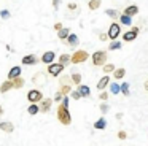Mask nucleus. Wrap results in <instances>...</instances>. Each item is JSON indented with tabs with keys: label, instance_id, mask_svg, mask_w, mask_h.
<instances>
[{
	"label": "nucleus",
	"instance_id": "393cba45",
	"mask_svg": "<svg viewBox=\"0 0 148 146\" xmlns=\"http://www.w3.org/2000/svg\"><path fill=\"white\" fill-rule=\"evenodd\" d=\"M119 92H123V94L127 97V95H129V84H127V83H123V84H119Z\"/></svg>",
	"mask_w": 148,
	"mask_h": 146
},
{
	"label": "nucleus",
	"instance_id": "c85d7f7f",
	"mask_svg": "<svg viewBox=\"0 0 148 146\" xmlns=\"http://www.w3.org/2000/svg\"><path fill=\"white\" fill-rule=\"evenodd\" d=\"M100 5V0H89V8L91 10H97Z\"/></svg>",
	"mask_w": 148,
	"mask_h": 146
},
{
	"label": "nucleus",
	"instance_id": "2eb2a0df",
	"mask_svg": "<svg viewBox=\"0 0 148 146\" xmlns=\"http://www.w3.org/2000/svg\"><path fill=\"white\" fill-rule=\"evenodd\" d=\"M10 89H13V83H11L10 79H7V81H3L0 84V94H5V92H8Z\"/></svg>",
	"mask_w": 148,
	"mask_h": 146
},
{
	"label": "nucleus",
	"instance_id": "473e14b6",
	"mask_svg": "<svg viewBox=\"0 0 148 146\" xmlns=\"http://www.w3.org/2000/svg\"><path fill=\"white\" fill-rule=\"evenodd\" d=\"M121 48V43L119 41H113L112 44H110V49H119Z\"/></svg>",
	"mask_w": 148,
	"mask_h": 146
},
{
	"label": "nucleus",
	"instance_id": "37998d69",
	"mask_svg": "<svg viewBox=\"0 0 148 146\" xmlns=\"http://www.w3.org/2000/svg\"><path fill=\"white\" fill-rule=\"evenodd\" d=\"M3 114V108H2V105H0V116Z\"/></svg>",
	"mask_w": 148,
	"mask_h": 146
},
{
	"label": "nucleus",
	"instance_id": "1a4fd4ad",
	"mask_svg": "<svg viewBox=\"0 0 148 146\" xmlns=\"http://www.w3.org/2000/svg\"><path fill=\"white\" fill-rule=\"evenodd\" d=\"M119 35V25L118 24H112L108 29V38H112V40H116Z\"/></svg>",
	"mask_w": 148,
	"mask_h": 146
},
{
	"label": "nucleus",
	"instance_id": "cd10ccee",
	"mask_svg": "<svg viewBox=\"0 0 148 146\" xmlns=\"http://www.w3.org/2000/svg\"><path fill=\"white\" fill-rule=\"evenodd\" d=\"M59 83H61V84H72V79H70V76L64 75V76H61V79H59Z\"/></svg>",
	"mask_w": 148,
	"mask_h": 146
},
{
	"label": "nucleus",
	"instance_id": "c9c22d12",
	"mask_svg": "<svg viewBox=\"0 0 148 146\" xmlns=\"http://www.w3.org/2000/svg\"><path fill=\"white\" fill-rule=\"evenodd\" d=\"M108 110H110V106H108V105H107V103H102V105H100V111H102L103 114H105V113H107V111H108Z\"/></svg>",
	"mask_w": 148,
	"mask_h": 146
},
{
	"label": "nucleus",
	"instance_id": "79ce46f5",
	"mask_svg": "<svg viewBox=\"0 0 148 146\" xmlns=\"http://www.w3.org/2000/svg\"><path fill=\"white\" fill-rule=\"evenodd\" d=\"M53 5H54V8H58V6H59V0H53Z\"/></svg>",
	"mask_w": 148,
	"mask_h": 146
},
{
	"label": "nucleus",
	"instance_id": "4468645a",
	"mask_svg": "<svg viewBox=\"0 0 148 146\" xmlns=\"http://www.w3.org/2000/svg\"><path fill=\"white\" fill-rule=\"evenodd\" d=\"M108 84H110V76L105 75V76H102V78L99 79V83H97V89H99V91H103Z\"/></svg>",
	"mask_w": 148,
	"mask_h": 146
},
{
	"label": "nucleus",
	"instance_id": "f704fd0d",
	"mask_svg": "<svg viewBox=\"0 0 148 146\" xmlns=\"http://www.w3.org/2000/svg\"><path fill=\"white\" fill-rule=\"evenodd\" d=\"M0 16L3 19H8L10 18V11H8V10H3V11H0Z\"/></svg>",
	"mask_w": 148,
	"mask_h": 146
},
{
	"label": "nucleus",
	"instance_id": "dca6fc26",
	"mask_svg": "<svg viewBox=\"0 0 148 146\" xmlns=\"http://www.w3.org/2000/svg\"><path fill=\"white\" fill-rule=\"evenodd\" d=\"M11 83H13V89H21V87H24V84H26V81H24L23 76H18V78L11 79Z\"/></svg>",
	"mask_w": 148,
	"mask_h": 146
},
{
	"label": "nucleus",
	"instance_id": "c756f323",
	"mask_svg": "<svg viewBox=\"0 0 148 146\" xmlns=\"http://www.w3.org/2000/svg\"><path fill=\"white\" fill-rule=\"evenodd\" d=\"M113 70H115L113 63H105V65H103V72L105 73H110V72H113Z\"/></svg>",
	"mask_w": 148,
	"mask_h": 146
},
{
	"label": "nucleus",
	"instance_id": "0eeeda50",
	"mask_svg": "<svg viewBox=\"0 0 148 146\" xmlns=\"http://www.w3.org/2000/svg\"><path fill=\"white\" fill-rule=\"evenodd\" d=\"M51 105H53V98H43L38 103V108H40L42 113H48V111L51 110Z\"/></svg>",
	"mask_w": 148,
	"mask_h": 146
},
{
	"label": "nucleus",
	"instance_id": "6ab92c4d",
	"mask_svg": "<svg viewBox=\"0 0 148 146\" xmlns=\"http://www.w3.org/2000/svg\"><path fill=\"white\" fill-rule=\"evenodd\" d=\"M135 37H137V29H134V30H131V32H126L123 38H124V41H132Z\"/></svg>",
	"mask_w": 148,
	"mask_h": 146
},
{
	"label": "nucleus",
	"instance_id": "423d86ee",
	"mask_svg": "<svg viewBox=\"0 0 148 146\" xmlns=\"http://www.w3.org/2000/svg\"><path fill=\"white\" fill-rule=\"evenodd\" d=\"M54 60H56V53L54 51H46V53H43V56L40 57V62L46 63V65L54 63Z\"/></svg>",
	"mask_w": 148,
	"mask_h": 146
},
{
	"label": "nucleus",
	"instance_id": "bb28decb",
	"mask_svg": "<svg viewBox=\"0 0 148 146\" xmlns=\"http://www.w3.org/2000/svg\"><path fill=\"white\" fill-rule=\"evenodd\" d=\"M110 92H112V94H119V84H116V83H112V84H110Z\"/></svg>",
	"mask_w": 148,
	"mask_h": 146
},
{
	"label": "nucleus",
	"instance_id": "412c9836",
	"mask_svg": "<svg viewBox=\"0 0 148 146\" xmlns=\"http://www.w3.org/2000/svg\"><path fill=\"white\" fill-rule=\"evenodd\" d=\"M27 113L29 114H37V113H40V108H38V103H30L29 105V108H27Z\"/></svg>",
	"mask_w": 148,
	"mask_h": 146
},
{
	"label": "nucleus",
	"instance_id": "7c9ffc66",
	"mask_svg": "<svg viewBox=\"0 0 148 146\" xmlns=\"http://www.w3.org/2000/svg\"><path fill=\"white\" fill-rule=\"evenodd\" d=\"M121 22H123V24H126V25H129V24H131V16H126V14H123L121 16Z\"/></svg>",
	"mask_w": 148,
	"mask_h": 146
},
{
	"label": "nucleus",
	"instance_id": "f8f14e48",
	"mask_svg": "<svg viewBox=\"0 0 148 146\" xmlns=\"http://www.w3.org/2000/svg\"><path fill=\"white\" fill-rule=\"evenodd\" d=\"M0 130H3V132H7V133H13L14 126L10 121H5V122H0Z\"/></svg>",
	"mask_w": 148,
	"mask_h": 146
},
{
	"label": "nucleus",
	"instance_id": "4c0bfd02",
	"mask_svg": "<svg viewBox=\"0 0 148 146\" xmlns=\"http://www.w3.org/2000/svg\"><path fill=\"white\" fill-rule=\"evenodd\" d=\"M126 136H127V135H126L124 130H119V132H118V138L119 140H126Z\"/></svg>",
	"mask_w": 148,
	"mask_h": 146
},
{
	"label": "nucleus",
	"instance_id": "f3484780",
	"mask_svg": "<svg viewBox=\"0 0 148 146\" xmlns=\"http://www.w3.org/2000/svg\"><path fill=\"white\" fill-rule=\"evenodd\" d=\"M107 127V121H105V117H99V119L94 122V129H97V130H103Z\"/></svg>",
	"mask_w": 148,
	"mask_h": 146
},
{
	"label": "nucleus",
	"instance_id": "4be33fe9",
	"mask_svg": "<svg viewBox=\"0 0 148 146\" xmlns=\"http://www.w3.org/2000/svg\"><path fill=\"white\" fill-rule=\"evenodd\" d=\"M59 63H62V65H69L70 63V56L69 54H61V57H59Z\"/></svg>",
	"mask_w": 148,
	"mask_h": 146
},
{
	"label": "nucleus",
	"instance_id": "f03ea898",
	"mask_svg": "<svg viewBox=\"0 0 148 146\" xmlns=\"http://www.w3.org/2000/svg\"><path fill=\"white\" fill-rule=\"evenodd\" d=\"M107 62V53L105 51H96L92 54V63L96 67H100V65H105Z\"/></svg>",
	"mask_w": 148,
	"mask_h": 146
},
{
	"label": "nucleus",
	"instance_id": "58836bf2",
	"mask_svg": "<svg viewBox=\"0 0 148 146\" xmlns=\"http://www.w3.org/2000/svg\"><path fill=\"white\" fill-rule=\"evenodd\" d=\"M99 98H100V100H102V102H105L107 98H108V94H107V92H100Z\"/></svg>",
	"mask_w": 148,
	"mask_h": 146
},
{
	"label": "nucleus",
	"instance_id": "2f4dec72",
	"mask_svg": "<svg viewBox=\"0 0 148 146\" xmlns=\"http://www.w3.org/2000/svg\"><path fill=\"white\" fill-rule=\"evenodd\" d=\"M70 97H72V98H75V100H80L81 95L78 94V91H72V92H70Z\"/></svg>",
	"mask_w": 148,
	"mask_h": 146
},
{
	"label": "nucleus",
	"instance_id": "b1692460",
	"mask_svg": "<svg viewBox=\"0 0 148 146\" xmlns=\"http://www.w3.org/2000/svg\"><path fill=\"white\" fill-rule=\"evenodd\" d=\"M126 70L124 68H118V70H113V76H115L116 79H121L123 76H124Z\"/></svg>",
	"mask_w": 148,
	"mask_h": 146
},
{
	"label": "nucleus",
	"instance_id": "a19ab883",
	"mask_svg": "<svg viewBox=\"0 0 148 146\" xmlns=\"http://www.w3.org/2000/svg\"><path fill=\"white\" fill-rule=\"evenodd\" d=\"M54 29H56V30H61V29H62V24H61V22H58V24H54Z\"/></svg>",
	"mask_w": 148,
	"mask_h": 146
},
{
	"label": "nucleus",
	"instance_id": "f257e3e1",
	"mask_svg": "<svg viewBox=\"0 0 148 146\" xmlns=\"http://www.w3.org/2000/svg\"><path fill=\"white\" fill-rule=\"evenodd\" d=\"M56 116H58V121L64 126H70L72 124V116L69 113V108L64 106V105L59 103L58 105V110H56Z\"/></svg>",
	"mask_w": 148,
	"mask_h": 146
},
{
	"label": "nucleus",
	"instance_id": "5701e85b",
	"mask_svg": "<svg viewBox=\"0 0 148 146\" xmlns=\"http://www.w3.org/2000/svg\"><path fill=\"white\" fill-rule=\"evenodd\" d=\"M72 79V84H81V75L80 73H73V75L70 76Z\"/></svg>",
	"mask_w": 148,
	"mask_h": 146
},
{
	"label": "nucleus",
	"instance_id": "ddd939ff",
	"mask_svg": "<svg viewBox=\"0 0 148 146\" xmlns=\"http://www.w3.org/2000/svg\"><path fill=\"white\" fill-rule=\"evenodd\" d=\"M77 91H78V94H80L81 97H84V98L91 95V89L88 87L86 84H78V89H77Z\"/></svg>",
	"mask_w": 148,
	"mask_h": 146
},
{
	"label": "nucleus",
	"instance_id": "a878e982",
	"mask_svg": "<svg viewBox=\"0 0 148 146\" xmlns=\"http://www.w3.org/2000/svg\"><path fill=\"white\" fill-rule=\"evenodd\" d=\"M138 10H137V6L135 5H132V6H129V8H126V11H124V14L126 16H132V14H135Z\"/></svg>",
	"mask_w": 148,
	"mask_h": 146
},
{
	"label": "nucleus",
	"instance_id": "72a5a7b5",
	"mask_svg": "<svg viewBox=\"0 0 148 146\" xmlns=\"http://www.w3.org/2000/svg\"><path fill=\"white\" fill-rule=\"evenodd\" d=\"M62 98H64V95H62L61 92L58 91V92H56V94H54V100H56V102H59V103H61V100H62Z\"/></svg>",
	"mask_w": 148,
	"mask_h": 146
},
{
	"label": "nucleus",
	"instance_id": "ea45409f",
	"mask_svg": "<svg viewBox=\"0 0 148 146\" xmlns=\"http://www.w3.org/2000/svg\"><path fill=\"white\" fill-rule=\"evenodd\" d=\"M69 10H77V3H69Z\"/></svg>",
	"mask_w": 148,
	"mask_h": 146
},
{
	"label": "nucleus",
	"instance_id": "aec40b11",
	"mask_svg": "<svg viewBox=\"0 0 148 146\" xmlns=\"http://www.w3.org/2000/svg\"><path fill=\"white\" fill-rule=\"evenodd\" d=\"M59 92H61L64 97H67V95L72 92V86H70V84H61V89H59Z\"/></svg>",
	"mask_w": 148,
	"mask_h": 146
},
{
	"label": "nucleus",
	"instance_id": "9b49d317",
	"mask_svg": "<svg viewBox=\"0 0 148 146\" xmlns=\"http://www.w3.org/2000/svg\"><path fill=\"white\" fill-rule=\"evenodd\" d=\"M65 43H67V46H70V48H75V46H78V37L75 33H70L67 38H65Z\"/></svg>",
	"mask_w": 148,
	"mask_h": 146
},
{
	"label": "nucleus",
	"instance_id": "20e7f679",
	"mask_svg": "<svg viewBox=\"0 0 148 146\" xmlns=\"http://www.w3.org/2000/svg\"><path fill=\"white\" fill-rule=\"evenodd\" d=\"M88 57H89V54H88L86 51H75L70 56V62L72 63H81V62H84Z\"/></svg>",
	"mask_w": 148,
	"mask_h": 146
},
{
	"label": "nucleus",
	"instance_id": "e433bc0d",
	"mask_svg": "<svg viewBox=\"0 0 148 146\" xmlns=\"http://www.w3.org/2000/svg\"><path fill=\"white\" fill-rule=\"evenodd\" d=\"M107 14H108L110 18H116V16H118V13H116L115 10H107Z\"/></svg>",
	"mask_w": 148,
	"mask_h": 146
},
{
	"label": "nucleus",
	"instance_id": "9d476101",
	"mask_svg": "<svg viewBox=\"0 0 148 146\" xmlns=\"http://www.w3.org/2000/svg\"><path fill=\"white\" fill-rule=\"evenodd\" d=\"M21 72H23V68H21L19 65H16V67H13V68L8 72V79H14V78H18V76H21Z\"/></svg>",
	"mask_w": 148,
	"mask_h": 146
},
{
	"label": "nucleus",
	"instance_id": "a211bd4d",
	"mask_svg": "<svg viewBox=\"0 0 148 146\" xmlns=\"http://www.w3.org/2000/svg\"><path fill=\"white\" fill-rule=\"evenodd\" d=\"M69 35H70V29H67V27H62L61 30H58V37L61 38V40H65Z\"/></svg>",
	"mask_w": 148,
	"mask_h": 146
},
{
	"label": "nucleus",
	"instance_id": "6e6552de",
	"mask_svg": "<svg viewBox=\"0 0 148 146\" xmlns=\"http://www.w3.org/2000/svg\"><path fill=\"white\" fill-rule=\"evenodd\" d=\"M40 59L35 56V54H27V56L23 57V63L24 65H35V63H38Z\"/></svg>",
	"mask_w": 148,
	"mask_h": 146
},
{
	"label": "nucleus",
	"instance_id": "39448f33",
	"mask_svg": "<svg viewBox=\"0 0 148 146\" xmlns=\"http://www.w3.org/2000/svg\"><path fill=\"white\" fill-rule=\"evenodd\" d=\"M48 75L49 76H59L62 72H64V65L62 63H59V62H56V63H49L48 65Z\"/></svg>",
	"mask_w": 148,
	"mask_h": 146
},
{
	"label": "nucleus",
	"instance_id": "7ed1b4c3",
	"mask_svg": "<svg viewBox=\"0 0 148 146\" xmlns=\"http://www.w3.org/2000/svg\"><path fill=\"white\" fill-rule=\"evenodd\" d=\"M27 100H29L30 103H40V102L43 100L42 91H38V89H30V91L27 92Z\"/></svg>",
	"mask_w": 148,
	"mask_h": 146
}]
</instances>
